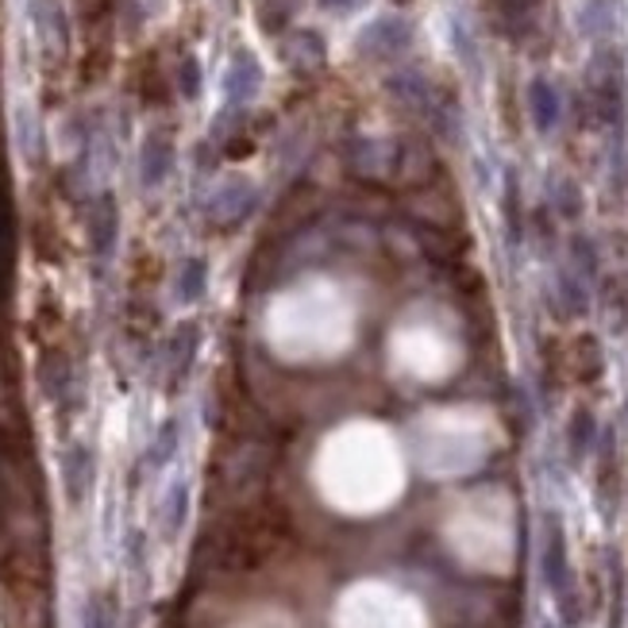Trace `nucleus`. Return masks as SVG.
Segmentation results:
<instances>
[{"label":"nucleus","instance_id":"nucleus-1","mask_svg":"<svg viewBox=\"0 0 628 628\" xmlns=\"http://www.w3.org/2000/svg\"><path fill=\"white\" fill-rule=\"evenodd\" d=\"M586 109L594 124L621 132L625 109H628V78H625V54L617 43H601L586 66Z\"/></svg>","mask_w":628,"mask_h":628},{"label":"nucleus","instance_id":"nucleus-2","mask_svg":"<svg viewBox=\"0 0 628 628\" xmlns=\"http://www.w3.org/2000/svg\"><path fill=\"white\" fill-rule=\"evenodd\" d=\"M409 47H413V23L398 12L378 16V20H370L356 35V54H362L367 62H393Z\"/></svg>","mask_w":628,"mask_h":628},{"label":"nucleus","instance_id":"nucleus-3","mask_svg":"<svg viewBox=\"0 0 628 628\" xmlns=\"http://www.w3.org/2000/svg\"><path fill=\"white\" fill-rule=\"evenodd\" d=\"M255 205H259V189L247 178H228L208 193L205 216L213 224H239L244 216L255 213Z\"/></svg>","mask_w":628,"mask_h":628},{"label":"nucleus","instance_id":"nucleus-4","mask_svg":"<svg viewBox=\"0 0 628 628\" xmlns=\"http://www.w3.org/2000/svg\"><path fill=\"white\" fill-rule=\"evenodd\" d=\"M385 93H390L393 101L401 104V109L416 112V116H424V120H429L432 112H436V104H440L436 85H432L429 74H421L416 66L393 70V74L385 78Z\"/></svg>","mask_w":628,"mask_h":628},{"label":"nucleus","instance_id":"nucleus-5","mask_svg":"<svg viewBox=\"0 0 628 628\" xmlns=\"http://www.w3.org/2000/svg\"><path fill=\"white\" fill-rule=\"evenodd\" d=\"M31 23H35L39 47L47 59H66L70 51V23L59 0H31Z\"/></svg>","mask_w":628,"mask_h":628},{"label":"nucleus","instance_id":"nucleus-6","mask_svg":"<svg viewBox=\"0 0 628 628\" xmlns=\"http://www.w3.org/2000/svg\"><path fill=\"white\" fill-rule=\"evenodd\" d=\"M575 23L583 39H590L594 47L614 43L617 31H621V0H578Z\"/></svg>","mask_w":628,"mask_h":628},{"label":"nucleus","instance_id":"nucleus-7","mask_svg":"<svg viewBox=\"0 0 628 628\" xmlns=\"http://www.w3.org/2000/svg\"><path fill=\"white\" fill-rule=\"evenodd\" d=\"M525 104H528V120L539 135H555L563 124V96L555 90V82H547L544 74H536L525 90Z\"/></svg>","mask_w":628,"mask_h":628},{"label":"nucleus","instance_id":"nucleus-8","mask_svg":"<svg viewBox=\"0 0 628 628\" xmlns=\"http://www.w3.org/2000/svg\"><path fill=\"white\" fill-rule=\"evenodd\" d=\"M351 166H356L362 178H385V174L401 166V147L393 140H356Z\"/></svg>","mask_w":628,"mask_h":628},{"label":"nucleus","instance_id":"nucleus-9","mask_svg":"<svg viewBox=\"0 0 628 628\" xmlns=\"http://www.w3.org/2000/svg\"><path fill=\"white\" fill-rule=\"evenodd\" d=\"M259 85H262V70L259 62H255V54L239 51L236 59L228 62V74H224V101H228L231 109H244V104L259 93Z\"/></svg>","mask_w":628,"mask_h":628},{"label":"nucleus","instance_id":"nucleus-10","mask_svg":"<svg viewBox=\"0 0 628 628\" xmlns=\"http://www.w3.org/2000/svg\"><path fill=\"white\" fill-rule=\"evenodd\" d=\"M555 301L567 317H583L590 309V281L583 278L570 262H559L555 267Z\"/></svg>","mask_w":628,"mask_h":628},{"label":"nucleus","instance_id":"nucleus-11","mask_svg":"<svg viewBox=\"0 0 628 628\" xmlns=\"http://www.w3.org/2000/svg\"><path fill=\"white\" fill-rule=\"evenodd\" d=\"M171 163H174V147L166 135H147L140 147V182L147 185V189H155L158 182L171 174Z\"/></svg>","mask_w":628,"mask_h":628},{"label":"nucleus","instance_id":"nucleus-12","mask_svg":"<svg viewBox=\"0 0 628 628\" xmlns=\"http://www.w3.org/2000/svg\"><path fill=\"white\" fill-rule=\"evenodd\" d=\"M116 231H120V208L112 197H101L90 213V236H93V251L109 255L116 247Z\"/></svg>","mask_w":628,"mask_h":628},{"label":"nucleus","instance_id":"nucleus-13","mask_svg":"<svg viewBox=\"0 0 628 628\" xmlns=\"http://www.w3.org/2000/svg\"><path fill=\"white\" fill-rule=\"evenodd\" d=\"M286 59L301 70H312L325 62V43H320L317 31H297V35H289V43H286Z\"/></svg>","mask_w":628,"mask_h":628},{"label":"nucleus","instance_id":"nucleus-14","mask_svg":"<svg viewBox=\"0 0 628 628\" xmlns=\"http://www.w3.org/2000/svg\"><path fill=\"white\" fill-rule=\"evenodd\" d=\"M567 255H570V267H575L578 274H583L586 281H594L598 278V267H601V255H598V244H594L590 236H570V244H567Z\"/></svg>","mask_w":628,"mask_h":628},{"label":"nucleus","instance_id":"nucleus-15","mask_svg":"<svg viewBox=\"0 0 628 628\" xmlns=\"http://www.w3.org/2000/svg\"><path fill=\"white\" fill-rule=\"evenodd\" d=\"M200 348V332L197 325H182L178 332L171 336V343H166V356H171V367H178V374H185L189 370L193 356H197Z\"/></svg>","mask_w":628,"mask_h":628},{"label":"nucleus","instance_id":"nucleus-16","mask_svg":"<svg viewBox=\"0 0 628 628\" xmlns=\"http://www.w3.org/2000/svg\"><path fill=\"white\" fill-rule=\"evenodd\" d=\"M208 289V262L205 259H185L178 267V297L182 301H200Z\"/></svg>","mask_w":628,"mask_h":628},{"label":"nucleus","instance_id":"nucleus-17","mask_svg":"<svg viewBox=\"0 0 628 628\" xmlns=\"http://www.w3.org/2000/svg\"><path fill=\"white\" fill-rule=\"evenodd\" d=\"M547 193H552V205L555 213L563 216V220H575L578 213H583V189H578L570 178H552V185H547Z\"/></svg>","mask_w":628,"mask_h":628},{"label":"nucleus","instance_id":"nucleus-18","mask_svg":"<svg viewBox=\"0 0 628 628\" xmlns=\"http://www.w3.org/2000/svg\"><path fill=\"white\" fill-rule=\"evenodd\" d=\"M93 482V459L85 447H74L66 455V486H70V497H85Z\"/></svg>","mask_w":628,"mask_h":628},{"label":"nucleus","instance_id":"nucleus-19","mask_svg":"<svg viewBox=\"0 0 628 628\" xmlns=\"http://www.w3.org/2000/svg\"><path fill=\"white\" fill-rule=\"evenodd\" d=\"M16 135H20V151L35 163L39 158V143H43V132H39L35 124V112L31 109H20V116H16Z\"/></svg>","mask_w":628,"mask_h":628},{"label":"nucleus","instance_id":"nucleus-20","mask_svg":"<svg viewBox=\"0 0 628 628\" xmlns=\"http://www.w3.org/2000/svg\"><path fill=\"white\" fill-rule=\"evenodd\" d=\"M85 628H116V609L104 598H93L85 606Z\"/></svg>","mask_w":628,"mask_h":628},{"label":"nucleus","instance_id":"nucleus-21","mask_svg":"<svg viewBox=\"0 0 628 628\" xmlns=\"http://www.w3.org/2000/svg\"><path fill=\"white\" fill-rule=\"evenodd\" d=\"M197 90H200V70H197V62H193V59H185L182 62V93L197 96Z\"/></svg>","mask_w":628,"mask_h":628},{"label":"nucleus","instance_id":"nucleus-22","mask_svg":"<svg viewBox=\"0 0 628 628\" xmlns=\"http://www.w3.org/2000/svg\"><path fill=\"white\" fill-rule=\"evenodd\" d=\"M174 444H178V424H166L163 436H158V444H155V459H171Z\"/></svg>","mask_w":628,"mask_h":628},{"label":"nucleus","instance_id":"nucleus-23","mask_svg":"<svg viewBox=\"0 0 628 628\" xmlns=\"http://www.w3.org/2000/svg\"><path fill=\"white\" fill-rule=\"evenodd\" d=\"M325 4H332V8H348L351 0H325Z\"/></svg>","mask_w":628,"mask_h":628},{"label":"nucleus","instance_id":"nucleus-24","mask_svg":"<svg viewBox=\"0 0 628 628\" xmlns=\"http://www.w3.org/2000/svg\"><path fill=\"white\" fill-rule=\"evenodd\" d=\"M393 4H409V0H393Z\"/></svg>","mask_w":628,"mask_h":628}]
</instances>
